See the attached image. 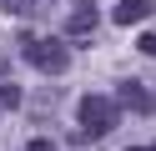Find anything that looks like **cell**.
<instances>
[{"label": "cell", "instance_id": "4", "mask_svg": "<svg viewBox=\"0 0 156 151\" xmlns=\"http://www.w3.org/2000/svg\"><path fill=\"white\" fill-rule=\"evenodd\" d=\"M96 25H101V15H96V5H91V0H76V10H71V20H66V35H91V30Z\"/></svg>", "mask_w": 156, "mask_h": 151}, {"label": "cell", "instance_id": "5", "mask_svg": "<svg viewBox=\"0 0 156 151\" xmlns=\"http://www.w3.org/2000/svg\"><path fill=\"white\" fill-rule=\"evenodd\" d=\"M116 25H136V20H146L151 15V0H116Z\"/></svg>", "mask_w": 156, "mask_h": 151}, {"label": "cell", "instance_id": "8", "mask_svg": "<svg viewBox=\"0 0 156 151\" xmlns=\"http://www.w3.org/2000/svg\"><path fill=\"white\" fill-rule=\"evenodd\" d=\"M141 56H156V35H141Z\"/></svg>", "mask_w": 156, "mask_h": 151}, {"label": "cell", "instance_id": "2", "mask_svg": "<svg viewBox=\"0 0 156 151\" xmlns=\"http://www.w3.org/2000/svg\"><path fill=\"white\" fill-rule=\"evenodd\" d=\"M20 56L35 70H45V76H61L71 66V45L66 40H51V35H20Z\"/></svg>", "mask_w": 156, "mask_h": 151}, {"label": "cell", "instance_id": "6", "mask_svg": "<svg viewBox=\"0 0 156 151\" xmlns=\"http://www.w3.org/2000/svg\"><path fill=\"white\" fill-rule=\"evenodd\" d=\"M0 10H5V15H41L45 0H0Z\"/></svg>", "mask_w": 156, "mask_h": 151}, {"label": "cell", "instance_id": "9", "mask_svg": "<svg viewBox=\"0 0 156 151\" xmlns=\"http://www.w3.org/2000/svg\"><path fill=\"white\" fill-rule=\"evenodd\" d=\"M126 151H156V146H126Z\"/></svg>", "mask_w": 156, "mask_h": 151}, {"label": "cell", "instance_id": "3", "mask_svg": "<svg viewBox=\"0 0 156 151\" xmlns=\"http://www.w3.org/2000/svg\"><path fill=\"white\" fill-rule=\"evenodd\" d=\"M116 106L136 111V116H151V111H156V96L141 86V81H121V86H116Z\"/></svg>", "mask_w": 156, "mask_h": 151}, {"label": "cell", "instance_id": "1", "mask_svg": "<svg viewBox=\"0 0 156 151\" xmlns=\"http://www.w3.org/2000/svg\"><path fill=\"white\" fill-rule=\"evenodd\" d=\"M116 121H121V106L106 96H86L81 106H76V131H81L86 141H101L116 131Z\"/></svg>", "mask_w": 156, "mask_h": 151}, {"label": "cell", "instance_id": "7", "mask_svg": "<svg viewBox=\"0 0 156 151\" xmlns=\"http://www.w3.org/2000/svg\"><path fill=\"white\" fill-rule=\"evenodd\" d=\"M0 106H20V91H15L10 81H0Z\"/></svg>", "mask_w": 156, "mask_h": 151}]
</instances>
